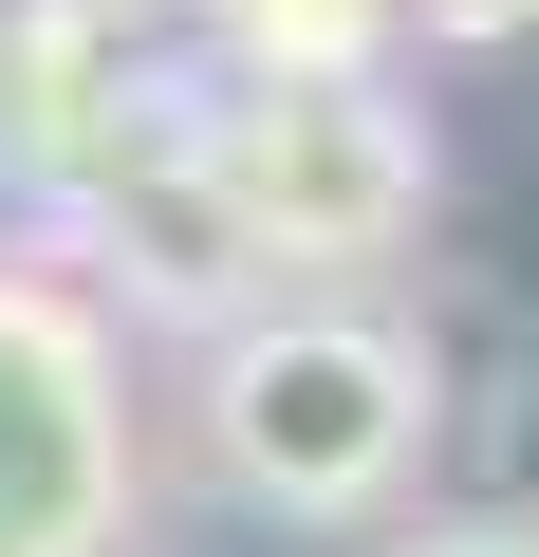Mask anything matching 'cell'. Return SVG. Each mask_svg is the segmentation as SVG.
I'll use <instances>...</instances> for the list:
<instances>
[{
  "label": "cell",
  "instance_id": "7a4b0ae2",
  "mask_svg": "<svg viewBox=\"0 0 539 557\" xmlns=\"http://www.w3.org/2000/svg\"><path fill=\"white\" fill-rule=\"evenodd\" d=\"M205 186L280 278H372L428 242V112L391 75H205Z\"/></svg>",
  "mask_w": 539,
  "mask_h": 557
},
{
  "label": "cell",
  "instance_id": "52a82bcc",
  "mask_svg": "<svg viewBox=\"0 0 539 557\" xmlns=\"http://www.w3.org/2000/svg\"><path fill=\"white\" fill-rule=\"evenodd\" d=\"M428 38H465V57H502V38H539V0H409Z\"/></svg>",
  "mask_w": 539,
  "mask_h": 557
},
{
  "label": "cell",
  "instance_id": "277c9868",
  "mask_svg": "<svg viewBox=\"0 0 539 557\" xmlns=\"http://www.w3.org/2000/svg\"><path fill=\"white\" fill-rule=\"evenodd\" d=\"M38 278H75L94 317H168V335H223V317L280 298V260H260L242 205L205 186V94H186L168 131H131L94 186L38 205Z\"/></svg>",
  "mask_w": 539,
  "mask_h": 557
},
{
  "label": "cell",
  "instance_id": "5b68a950",
  "mask_svg": "<svg viewBox=\"0 0 539 557\" xmlns=\"http://www.w3.org/2000/svg\"><path fill=\"white\" fill-rule=\"evenodd\" d=\"M168 0H0V186L57 205L94 186L131 131H168L205 94V57H149Z\"/></svg>",
  "mask_w": 539,
  "mask_h": 557
},
{
  "label": "cell",
  "instance_id": "8992f818",
  "mask_svg": "<svg viewBox=\"0 0 539 557\" xmlns=\"http://www.w3.org/2000/svg\"><path fill=\"white\" fill-rule=\"evenodd\" d=\"M409 0H205V75H391Z\"/></svg>",
  "mask_w": 539,
  "mask_h": 557
},
{
  "label": "cell",
  "instance_id": "ba28073f",
  "mask_svg": "<svg viewBox=\"0 0 539 557\" xmlns=\"http://www.w3.org/2000/svg\"><path fill=\"white\" fill-rule=\"evenodd\" d=\"M502 502H520V520H539V372H520V391H502Z\"/></svg>",
  "mask_w": 539,
  "mask_h": 557
},
{
  "label": "cell",
  "instance_id": "3957f363",
  "mask_svg": "<svg viewBox=\"0 0 539 557\" xmlns=\"http://www.w3.org/2000/svg\"><path fill=\"white\" fill-rule=\"evenodd\" d=\"M131 520H149V428H131L112 317L0 260V557H131Z\"/></svg>",
  "mask_w": 539,
  "mask_h": 557
},
{
  "label": "cell",
  "instance_id": "9c48e42d",
  "mask_svg": "<svg viewBox=\"0 0 539 557\" xmlns=\"http://www.w3.org/2000/svg\"><path fill=\"white\" fill-rule=\"evenodd\" d=\"M391 557H539L520 520H446V539H391Z\"/></svg>",
  "mask_w": 539,
  "mask_h": 557
},
{
  "label": "cell",
  "instance_id": "6da1fadb",
  "mask_svg": "<svg viewBox=\"0 0 539 557\" xmlns=\"http://www.w3.org/2000/svg\"><path fill=\"white\" fill-rule=\"evenodd\" d=\"M205 446L260 520H372L428 465V354L354 298H260L205 335Z\"/></svg>",
  "mask_w": 539,
  "mask_h": 557
}]
</instances>
